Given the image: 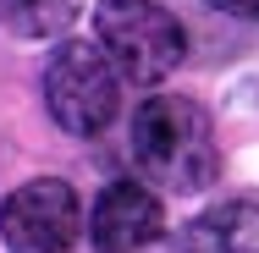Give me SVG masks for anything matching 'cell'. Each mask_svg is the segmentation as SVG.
I'll return each mask as SVG.
<instances>
[{"mask_svg":"<svg viewBox=\"0 0 259 253\" xmlns=\"http://www.w3.org/2000/svg\"><path fill=\"white\" fill-rule=\"evenodd\" d=\"M83 0H0V28L17 39H55L77 22Z\"/></svg>","mask_w":259,"mask_h":253,"instance_id":"52a82bcc","label":"cell"},{"mask_svg":"<svg viewBox=\"0 0 259 253\" xmlns=\"http://www.w3.org/2000/svg\"><path fill=\"white\" fill-rule=\"evenodd\" d=\"M160 231H165V209H160V198L144 182H110L94 198V215H89L94 253H138Z\"/></svg>","mask_w":259,"mask_h":253,"instance_id":"5b68a950","label":"cell"},{"mask_svg":"<svg viewBox=\"0 0 259 253\" xmlns=\"http://www.w3.org/2000/svg\"><path fill=\"white\" fill-rule=\"evenodd\" d=\"M133 165L165 193H204L221 176V149L204 105L182 94H149L133 116Z\"/></svg>","mask_w":259,"mask_h":253,"instance_id":"6da1fadb","label":"cell"},{"mask_svg":"<svg viewBox=\"0 0 259 253\" xmlns=\"http://www.w3.org/2000/svg\"><path fill=\"white\" fill-rule=\"evenodd\" d=\"M94 39L110 55V66L121 72V83H144V88L165 83L188 55L182 22L160 0H100L94 6Z\"/></svg>","mask_w":259,"mask_h":253,"instance_id":"7a4b0ae2","label":"cell"},{"mask_svg":"<svg viewBox=\"0 0 259 253\" xmlns=\"http://www.w3.org/2000/svg\"><path fill=\"white\" fill-rule=\"evenodd\" d=\"M83 231V204L72 182L33 176L0 204V248L6 253H66Z\"/></svg>","mask_w":259,"mask_h":253,"instance_id":"277c9868","label":"cell"},{"mask_svg":"<svg viewBox=\"0 0 259 253\" xmlns=\"http://www.w3.org/2000/svg\"><path fill=\"white\" fill-rule=\"evenodd\" d=\"M121 105V72L100 39H66L45 61V110L66 138H100Z\"/></svg>","mask_w":259,"mask_h":253,"instance_id":"3957f363","label":"cell"},{"mask_svg":"<svg viewBox=\"0 0 259 253\" xmlns=\"http://www.w3.org/2000/svg\"><path fill=\"white\" fill-rule=\"evenodd\" d=\"M215 11H232V17H243V22H259V0H209Z\"/></svg>","mask_w":259,"mask_h":253,"instance_id":"ba28073f","label":"cell"},{"mask_svg":"<svg viewBox=\"0 0 259 253\" xmlns=\"http://www.w3.org/2000/svg\"><path fill=\"white\" fill-rule=\"evenodd\" d=\"M171 253H259V198L209 204L171 237Z\"/></svg>","mask_w":259,"mask_h":253,"instance_id":"8992f818","label":"cell"}]
</instances>
